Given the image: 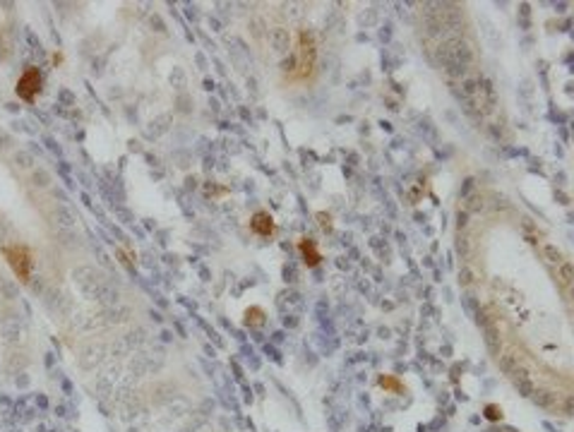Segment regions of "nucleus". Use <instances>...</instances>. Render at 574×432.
I'll list each match as a JSON object with an SVG mask.
<instances>
[{"mask_svg":"<svg viewBox=\"0 0 574 432\" xmlns=\"http://www.w3.org/2000/svg\"><path fill=\"white\" fill-rule=\"evenodd\" d=\"M533 401H536V403H540V406H550L553 396H548L545 392H540V394H536V396H533Z\"/></svg>","mask_w":574,"mask_h":432,"instance_id":"nucleus-10","label":"nucleus"},{"mask_svg":"<svg viewBox=\"0 0 574 432\" xmlns=\"http://www.w3.org/2000/svg\"><path fill=\"white\" fill-rule=\"evenodd\" d=\"M262 310L260 308H250L245 312V324L247 327H255V324H262Z\"/></svg>","mask_w":574,"mask_h":432,"instance_id":"nucleus-7","label":"nucleus"},{"mask_svg":"<svg viewBox=\"0 0 574 432\" xmlns=\"http://www.w3.org/2000/svg\"><path fill=\"white\" fill-rule=\"evenodd\" d=\"M570 276H572V272H570V267H562V281L570 286Z\"/></svg>","mask_w":574,"mask_h":432,"instance_id":"nucleus-12","label":"nucleus"},{"mask_svg":"<svg viewBox=\"0 0 574 432\" xmlns=\"http://www.w3.org/2000/svg\"><path fill=\"white\" fill-rule=\"evenodd\" d=\"M315 68H317V43L310 32L303 29L296 36V60L288 70V79L303 82V79L313 77Z\"/></svg>","mask_w":574,"mask_h":432,"instance_id":"nucleus-1","label":"nucleus"},{"mask_svg":"<svg viewBox=\"0 0 574 432\" xmlns=\"http://www.w3.org/2000/svg\"><path fill=\"white\" fill-rule=\"evenodd\" d=\"M2 257L7 259L10 269L15 272V276L22 281V283H29L32 278V269H34V255L27 245H5L0 247Z\"/></svg>","mask_w":574,"mask_h":432,"instance_id":"nucleus-2","label":"nucleus"},{"mask_svg":"<svg viewBox=\"0 0 574 432\" xmlns=\"http://www.w3.org/2000/svg\"><path fill=\"white\" fill-rule=\"evenodd\" d=\"M317 219H320V226H322L325 231H327V228H331V219H329L327 214H322V211H320V214H317Z\"/></svg>","mask_w":574,"mask_h":432,"instance_id":"nucleus-11","label":"nucleus"},{"mask_svg":"<svg viewBox=\"0 0 574 432\" xmlns=\"http://www.w3.org/2000/svg\"><path fill=\"white\" fill-rule=\"evenodd\" d=\"M274 228H277V224H274V219H272L269 211H255V214H252V219H250V231H252V233H257V236H262V238H269L274 233Z\"/></svg>","mask_w":574,"mask_h":432,"instance_id":"nucleus-4","label":"nucleus"},{"mask_svg":"<svg viewBox=\"0 0 574 432\" xmlns=\"http://www.w3.org/2000/svg\"><path fill=\"white\" fill-rule=\"evenodd\" d=\"M15 91H17L19 99H24V101L32 104V101L41 94V72H39L36 68H27V70L19 75V79H17Z\"/></svg>","mask_w":574,"mask_h":432,"instance_id":"nucleus-3","label":"nucleus"},{"mask_svg":"<svg viewBox=\"0 0 574 432\" xmlns=\"http://www.w3.org/2000/svg\"><path fill=\"white\" fill-rule=\"evenodd\" d=\"M543 252H545L548 262H553V264H560V262H562V255H560V250H557V247H553V245H545V247H543Z\"/></svg>","mask_w":574,"mask_h":432,"instance_id":"nucleus-8","label":"nucleus"},{"mask_svg":"<svg viewBox=\"0 0 574 432\" xmlns=\"http://www.w3.org/2000/svg\"><path fill=\"white\" fill-rule=\"evenodd\" d=\"M377 382H380V387H382V389H389V392H394V394H399L401 389H404V387H401V382H397V380H394V377H389V375H382Z\"/></svg>","mask_w":574,"mask_h":432,"instance_id":"nucleus-6","label":"nucleus"},{"mask_svg":"<svg viewBox=\"0 0 574 432\" xmlns=\"http://www.w3.org/2000/svg\"><path fill=\"white\" fill-rule=\"evenodd\" d=\"M298 250H300V255H303V262H305L308 267H317V264H320L322 255H320V250H317V242H315V240H310V238H303V240L298 242Z\"/></svg>","mask_w":574,"mask_h":432,"instance_id":"nucleus-5","label":"nucleus"},{"mask_svg":"<svg viewBox=\"0 0 574 432\" xmlns=\"http://www.w3.org/2000/svg\"><path fill=\"white\" fill-rule=\"evenodd\" d=\"M486 418H488V420H500V418H502V411H500V406H495V403L486 406Z\"/></svg>","mask_w":574,"mask_h":432,"instance_id":"nucleus-9","label":"nucleus"}]
</instances>
